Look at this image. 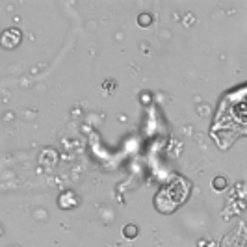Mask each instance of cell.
I'll return each mask as SVG.
<instances>
[{"label": "cell", "instance_id": "7a4b0ae2", "mask_svg": "<svg viewBox=\"0 0 247 247\" xmlns=\"http://www.w3.org/2000/svg\"><path fill=\"white\" fill-rule=\"evenodd\" d=\"M182 184H184L182 180H177V182L169 184L165 190H162V193H160V195H158V199H156V201H162V199H164V205L160 206V210L169 212V210L175 208L179 202H182V201H184V197H186V195H177V190H179Z\"/></svg>", "mask_w": 247, "mask_h": 247}, {"label": "cell", "instance_id": "6da1fadb", "mask_svg": "<svg viewBox=\"0 0 247 247\" xmlns=\"http://www.w3.org/2000/svg\"><path fill=\"white\" fill-rule=\"evenodd\" d=\"M223 128L232 134H247V88L230 93L217 115L215 130Z\"/></svg>", "mask_w": 247, "mask_h": 247}]
</instances>
